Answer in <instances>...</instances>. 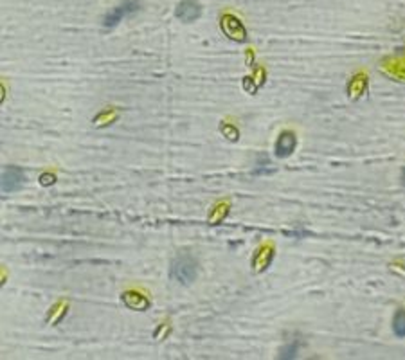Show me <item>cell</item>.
Returning a JSON list of instances; mask_svg holds the SVG:
<instances>
[{
  "label": "cell",
  "mask_w": 405,
  "mask_h": 360,
  "mask_svg": "<svg viewBox=\"0 0 405 360\" xmlns=\"http://www.w3.org/2000/svg\"><path fill=\"white\" fill-rule=\"evenodd\" d=\"M196 272H198V265L194 261V258H191L189 254H180L173 261V267H171V275L173 279L178 281L180 285H189L196 277Z\"/></svg>",
  "instance_id": "cell-1"
},
{
  "label": "cell",
  "mask_w": 405,
  "mask_h": 360,
  "mask_svg": "<svg viewBox=\"0 0 405 360\" xmlns=\"http://www.w3.org/2000/svg\"><path fill=\"white\" fill-rule=\"evenodd\" d=\"M135 11H139V0H123V4H119L117 8H113L112 11L105 16L103 25L108 29L115 27L125 16L132 15V13H135Z\"/></svg>",
  "instance_id": "cell-2"
},
{
  "label": "cell",
  "mask_w": 405,
  "mask_h": 360,
  "mask_svg": "<svg viewBox=\"0 0 405 360\" xmlns=\"http://www.w3.org/2000/svg\"><path fill=\"white\" fill-rule=\"evenodd\" d=\"M24 171L20 168L8 166L4 170V173H2V193H13L24 184Z\"/></svg>",
  "instance_id": "cell-3"
},
{
  "label": "cell",
  "mask_w": 405,
  "mask_h": 360,
  "mask_svg": "<svg viewBox=\"0 0 405 360\" xmlns=\"http://www.w3.org/2000/svg\"><path fill=\"white\" fill-rule=\"evenodd\" d=\"M175 15H177L178 20L182 22H194L198 20L200 15H202V8L194 0H182L175 9Z\"/></svg>",
  "instance_id": "cell-4"
},
{
  "label": "cell",
  "mask_w": 405,
  "mask_h": 360,
  "mask_svg": "<svg viewBox=\"0 0 405 360\" xmlns=\"http://www.w3.org/2000/svg\"><path fill=\"white\" fill-rule=\"evenodd\" d=\"M222 29L231 40H236V42L247 40V31H245V27L241 25V22H239L238 18H234V16H229V15L223 16Z\"/></svg>",
  "instance_id": "cell-5"
},
{
  "label": "cell",
  "mask_w": 405,
  "mask_h": 360,
  "mask_svg": "<svg viewBox=\"0 0 405 360\" xmlns=\"http://www.w3.org/2000/svg\"><path fill=\"white\" fill-rule=\"evenodd\" d=\"M294 148H296V135L290 134V132L281 134L277 142H275V153H277V157H288V155H292Z\"/></svg>",
  "instance_id": "cell-6"
},
{
  "label": "cell",
  "mask_w": 405,
  "mask_h": 360,
  "mask_svg": "<svg viewBox=\"0 0 405 360\" xmlns=\"http://www.w3.org/2000/svg\"><path fill=\"white\" fill-rule=\"evenodd\" d=\"M123 301L126 303V306L134 308V310H144L148 308V299L144 296H139V294H132V292H126L123 296Z\"/></svg>",
  "instance_id": "cell-7"
},
{
  "label": "cell",
  "mask_w": 405,
  "mask_h": 360,
  "mask_svg": "<svg viewBox=\"0 0 405 360\" xmlns=\"http://www.w3.org/2000/svg\"><path fill=\"white\" fill-rule=\"evenodd\" d=\"M393 330L398 337H405V310H398L393 319Z\"/></svg>",
  "instance_id": "cell-8"
},
{
  "label": "cell",
  "mask_w": 405,
  "mask_h": 360,
  "mask_svg": "<svg viewBox=\"0 0 405 360\" xmlns=\"http://www.w3.org/2000/svg\"><path fill=\"white\" fill-rule=\"evenodd\" d=\"M299 340H294V342H290V344H287L283 349H281L279 353V358L287 360V358H294V356L297 355V349H299Z\"/></svg>",
  "instance_id": "cell-9"
},
{
  "label": "cell",
  "mask_w": 405,
  "mask_h": 360,
  "mask_svg": "<svg viewBox=\"0 0 405 360\" xmlns=\"http://www.w3.org/2000/svg\"><path fill=\"white\" fill-rule=\"evenodd\" d=\"M54 182V177L53 175H44V177H42V184H53Z\"/></svg>",
  "instance_id": "cell-10"
},
{
  "label": "cell",
  "mask_w": 405,
  "mask_h": 360,
  "mask_svg": "<svg viewBox=\"0 0 405 360\" xmlns=\"http://www.w3.org/2000/svg\"><path fill=\"white\" fill-rule=\"evenodd\" d=\"M401 182H403V186H405V170L401 171Z\"/></svg>",
  "instance_id": "cell-11"
}]
</instances>
